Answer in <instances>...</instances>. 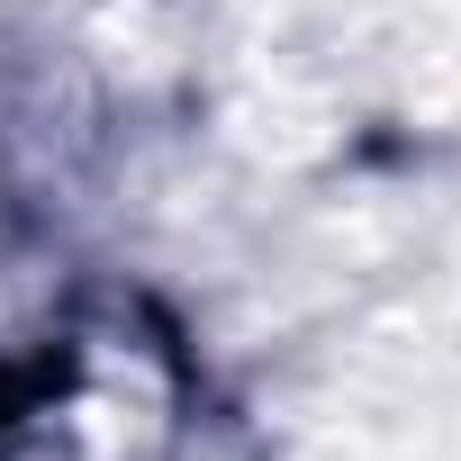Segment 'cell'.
Returning <instances> with one entry per match:
<instances>
[{
	"label": "cell",
	"instance_id": "obj_1",
	"mask_svg": "<svg viewBox=\"0 0 461 461\" xmlns=\"http://www.w3.org/2000/svg\"><path fill=\"white\" fill-rule=\"evenodd\" d=\"M0 461H136V416L127 398H73V407H46L37 434H19Z\"/></svg>",
	"mask_w": 461,
	"mask_h": 461
}]
</instances>
